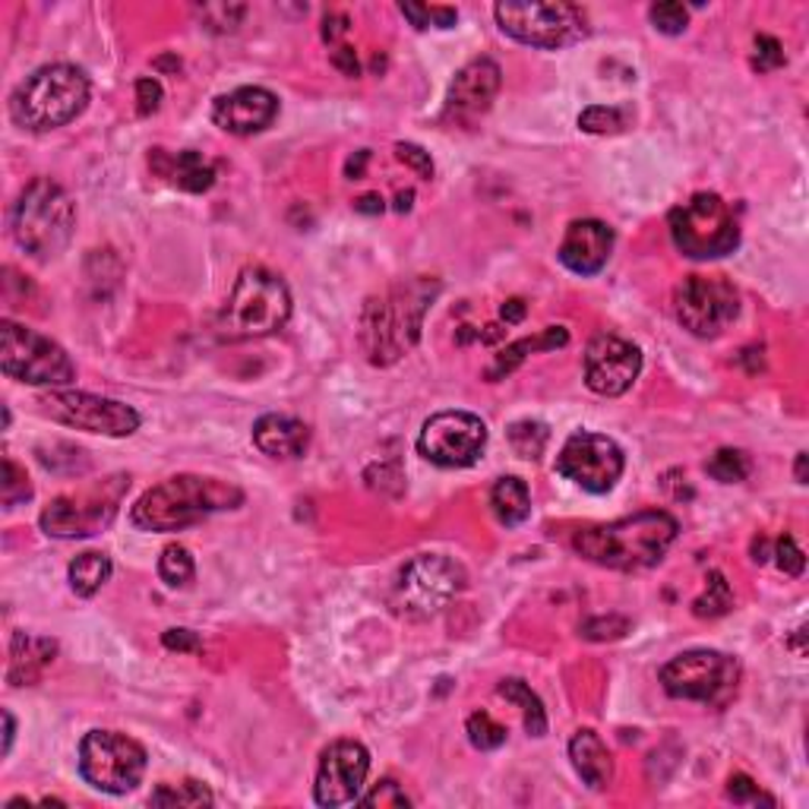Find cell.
<instances>
[{"mask_svg": "<svg viewBox=\"0 0 809 809\" xmlns=\"http://www.w3.org/2000/svg\"><path fill=\"white\" fill-rule=\"evenodd\" d=\"M150 803L152 807H213L215 797L209 793L206 785H199V781H184V785H177V788L162 785L158 790H152Z\"/></svg>", "mask_w": 809, "mask_h": 809, "instance_id": "836d02e7", "label": "cell"}, {"mask_svg": "<svg viewBox=\"0 0 809 809\" xmlns=\"http://www.w3.org/2000/svg\"><path fill=\"white\" fill-rule=\"evenodd\" d=\"M455 20H459L455 10H449V7H430V25L437 22V29H449V25H455Z\"/></svg>", "mask_w": 809, "mask_h": 809, "instance_id": "db71d44e", "label": "cell"}, {"mask_svg": "<svg viewBox=\"0 0 809 809\" xmlns=\"http://www.w3.org/2000/svg\"><path fill=\"white\" fill-rule=\"evenodd\" d=\"M0 496H3V506L13 510L25 500H32V484H29V474L7 455L3 459V484H0Z\"/></svg>", "mask_w": 809, "mask_h": 809, "instance_id": "74e56055", "label": "cell"}, {"mask_svg": "<svg viewBox=\"0 0 809 809\" xmlns=\"http://www.w3.org/2000/svg\"><path fill=\"white\" fill-rule=\"evenodd\" d=\"M648 20H652V25L658 29L660 35H683L686 25H689V10L683 3L664 0V3H652Z\"/></svg>", "mask_w": 809, "mask_h": 809, "instance_id": "f35d334b", "label": "cell"}, {"mask_svg": "<svg viewBox=\"0 0 809 809\" xmlns=\"http://www.w3.org/2000/svg\"><path fill=\"white\" fill-rule=\"evenodd\" d=\"M80 775L102 793H130L146 775V749L117 730H89L80 744Z\"/></svg>", "mask_w": 809, "mask_h": 809, "instance_id": "4fadbf2b", "label": "cell"}, {"mask_svg": "<svg viewBox=\"0 0 809 809\" xmlns=\"http://www.w3.org/2000/svg\"><path fill=\"white\" fill-rule=\"evenodd\" d=\"M0 370L10 380L51 389L76 380V363L58 341L13 320H0Z\"/></svg>", "mask_w": 809, "mask_h": 809, "instance_id": "8fae6325", "label": "cell"}, {"mask_svg": "<svg viewBox=\"0 0 809 809\" xmlns=\"http://www.w3.org/2000/svg\"><path fill=\"white\" fill-rule=\"evenodd\" d=\"M705 471L715 478V481H721V484H740L749 478V455L740 452V449H718L708 462H705Z\"/></svg>", "mask_w": 809, "mask_h": 809, "instance_id": "e575fe53", "label": "cell"}, {"mask_svg": "<svg viewBox=\"0 0 809 809\" xmlns=\"http://www.w3.org/2000/svg\"><path fill=\"white\" fill-rule=\"evenodd\" d=\"M566 341H570V329H566V326H547V329H541V332H534V336L512 341L503 355H496V361H493V367L488 370V377L490 380H496V377H503V373L515 370V367L525 361L529 355H534V351H556V348H563Z\"/></svg>", "mask_w": 809, "mask_h": 809, "instance_id": "4316f807", "label": "cell"}, {"mask_svg": "<svg viewBox=\"0 0 809 809\" xmlns=\"http://www.w3.org/2000/svg\"><path fill=\"white\" fill-rule=\"evenodd\" d=\"M370 771V752L358 740H336L322 749L317 766L314 800L326 809L358 803L363 781Z\"/></svg>", "mask_w": 809, "mask_h": 809, "instance_id": "ac0fdd59", "label": "cell"}, {"mask_svg": "<svg viewBox=\"0 0 809 809\" xmlns=\"http://www.w3.org/2000/svg\"><path fill=\"white\" fill-rule=\"evenodd\" d=\"M642 351L633 341L601 332L585 348V383L592 392L614 399L639 380Z\"/></svg>", "mask_w": 809, "mask_h": 809, "instance_id": "d6986e66", "label": "cell"}, {"mask_svg": "<svg viewBox=\"0 0 809 809\" xmlns=\"http://www.w3.org/2000/svg\"><path fill=\"white\" fill-rule=\"evenodd\" d=\"M614 250V232L597 218H578L560 240V263L575 276H597Z\"/></svg>", "mask_w": 809, "mask_h": 809, "instance_id": "7402d4cb", "label": "cell"}, {"mask_svg": "<svg viewBox=\"0 0 809 809\" xmlns=\"http://www.w3.org/2000/svg\"><path fill=\"white\" fill-rule=\"evenodd\" d=\"M411 199H414V193L411 191L399 193V199H396V213H408V209H411Z\"/></svg>", "mask_w": 809, "mask_h": 809, "instance_id": "91938a15", "label": "cell"}, {"mask_svg": "<svg viewBox=\"0 0 809 809\" xmlns=\"http://www.w3.org/2000/svg\"><path fill=\"white\" fill-rule=\"evenodd\" d=\"M433 291H437V281L433 285L411 281L363 307L361 341L370 363L386 367V363L399 361L404 348H411L418 341L427 300L433 298Z\"/></svg>", "mask_w": 809, "mask_h": 809, "instance_id": "8992f818", "label": "cell"}, {"mask_svg": "<svg viewBox=\"0 0 809 809\" xmlns=\"http://www.w3.org/2000/svg\"><path fill=\"white\" fill-rule=\"evenodd\" d=\"M76 228V206L61 184L35 177L10 209V235L32 259H54Z\"/></svg>", "mask_w": 809, "mask_h": 809, "instance_id": "277c9868", "label": "cell"}, {"mask_svg": "<svg viewBox=\"0 0 809 809\" xmlns=\"http://www.w3.org/2000/svg\"><path fill=\"white\" fill-rule=\"evenodd\" d=\"M44 418L58 424L76 427L85 433L102 437H130L140 430V411L117 399H102L92 392H73V389H51L39 399Z\"/></svg>", "mask_w": 809, "mask_h": 809, "instance_id": "9a60e30c", "label": "cell"}, {"mask_svg": "<svg viewBox=\"0 0 809 809\" xmlns=\"http://www.w3.org/2000/svg\"><path fill=\"white\" fill-rule=\"evenodd\" d=\"M254 447L269 459H300L310 447V430L288 414H263L254 424Z\"/></svg>", "mask_w": 809, "mask_h": 809, "instance_id": "603a6c76", "label": "cell"}, {"mask_svg": "<svg viewBox=\"0 0 809 809\" xmlns=\"http://www.w3.org/2000/svg\"><path fill=\"white\" fill-rule=\"evenodd\" d=\"M158 575L168 588H187L196 578V563L184 544H168L158 556Z\"/></svg>", "mask_w": 809, "mask_h": 809, "instance_id": "d6a6232c", "label": "cell"}, {"mask_svg": "<svg viewBox=\"0 0 809 809\" xmlns=\"http://www.w3.org/2000/svg\"><path fill=\"white\" fill-rule=\"evenodd\" d=\"M525 317V300H519V298H512L503 304V320L506 322H519Z\"/></svg>", "mask_w": 809, "mask_h": 809, "instance_id": "11a10c76", "label": "cell"}, {"mask_svg": "<svg viewBox=\"0 0 809 809\" xmlns=\"http://www.w3.org/2000/svg\"><path fill=\"white\" fill-rule=\"evenodd\" d=\"M244 490L203 474H174L150 488L130 510V522L143 532H184L215 512L237 510Z\"/></svg>", "mask_w": 809, "mask_h": 809, "instance_id": "7a4b0ae2", "label": "cell"}, {"mask_svg": "<svg viewBox=\"0 0 809 809\" xmlns=\"http://www.w3.org/2000/svg\"><path fill=\"white\" fill-rule=\"evenodd\" d=\"M288 317H291V291L281 276L263 266H247L240 269L228 304L222 307L218 336L225 341L263 339L278 332Z\"/></svg>", "mask_w": 809, "mask_h": 809, "instance_id": "5b68a950", "label": "cell"}, {"mask_svg": "<svg viewBox=\"0 0 809 809\" xmlns=\"http://www.w3.org/2000/svg\"><path fill=\"white\" fill-rule=\"evenodd\" d=\"M13 737H17V721L10 711H3V756L13 749Z\"/></svg>", "mask_w": 809, "mask_h": 809, "instance_id": "9f6ffc18", "label": "cell"}, {"mask_svg": "<svg viewBox=\"0 0 809 809\" xmlns=\"http://www.w3.org/2000/svg\"><path fill=\"white\" fill-rule=\"evenodd\" d=\"M332 66L341 70L345 76H358V73H361L358 54H355V48H348V44H339V48L332 51Z\"/></svg>", "mask_w": 809, "mask_h": 809, "instance_id": "681fc988", "label": "cell"}, {"mask_svg": "<svg viewBox=\"0 0 809 809\" xmlns=\"http://www.w3.org/2000/svg\"><path fill=\"white\" fill-rule=\"evenodd\" d=\"M570 759L575 775L592 790H607L614 781V756L595 730H578L570 740Z\"/></svg>", "mask_w": 809, "mask_h": 809, "instance_id": "d4e9b609", "label": "cell"}, {"mask_svg": "<svg viewBox=\"0 0 809 809\" xmlns=\"http://www.w3.org/2000/svg\"><path fill=\"white\" fill-rule=\"evenodd\" d=\"M396 155H399V162H404L418 177H424V181L433 177V158H430V152L421 150L418 143H399V146H396Z\"/></svg>", "mask_w": 809, "mask_h": 809, "instance_id": "f6af8a7d", "label": "cell"}, {"mask_svg": "<svg viewBox=\"0 0 809 809\" xmlns=\"http://www.w3.org/2000/svg\"><path fill=\"white\" fill-rule=\"evenodd\" d=\"M775 563H778V570L785 575H803V570H807V556H803V551L797 547V541L790 537V534H785V537H778V544H775Z\"/></svg>", "mask_w": 809, "mask_h": 809, "instance_id": "7bdbcfd3", "label": "cell"}, {"mask_svg": "<svg viewBox=\"0 0 809 809\" xmlns=\"http://www.w3.org/2000/svg\"><path fill=\"white\" fill-rule=\"evenodd\" d=\"M155 171L162 177H168L174 187L187 193H206L215 184V168L199 155V152H177V155H165L155 152Z\"/></svg>", "mask_w": 809, "mask_h": 809, "instance_id": "484cf974", "label": "cell"}, {"mask_svg": "<svg viewBox=\"0 0 809 809\" xmlns=\"http://www.w3.org/2000/svg\"><path fill=\"white\" fill-rule=\"evenodd\" d=\"M469 575L462 563L443 554H418L408 560L392 588H389V607L402 619H430L443 614L455 597L462 595Z\"/></svg>", "mask_w": 809, "mask_h": 809, "instance_id": "52a82bcc", "label": "cell"}, {"mask_svg": "<svg viewBox=\"0 0 809 809\" xmlns=\"http://www.w3.org/2000/svg\"><path fill=\"white\" fill-rule=\"evenodd\" d=\"M488 447V424L471 411H440L427 418L418 452L440 469H469Z\"/></svg>", "mask_w": 809, "mask_h": 809, "instance_id": "2e32d148", "label": "cell"}, {"mask_svg": "<svg viewBox=\"0 0 809 809\" xmlns=\"http://www.w3.org/2000/svg\"><path fill=\"white\" fill-rule=\"evenodd\" d=\"M465 734H469L471 746L481 749V752L500 749V746L506 744V727L500 725V721H493L488 711H474L469 718V725H465Z\"/></svg>", "mask_w": 809, "mask_h": 809, "instance_id": "d590c367", "label": "cell"}, {"mask_svg": "<svg viewBox=\"0 0 809 809\" xmlns=\"http://www.w3.org/2000/svg\"><path fill=\"white\" fill-rule=\"evenodd\" d=\"M496 693L506 699V703L519 705L522 718H525V730L532 737H544L547 734V711H544V703L537 699L532 686L525 680H503L496 686Z\"/></svg>", "mask_w": 809, "mask_h": 809, "instance_id": "f546056e", "label": "cell"}, {"mask_svg": "<svg viewBox=\"0 0 809 809\" xmlns=\"http://www.w3.org/2000/svg\"><path fill=\"white\" fill-rule=\"evenodd\" d=\"M788 64V58H785V48L778 39H771V35H759L756 39V54H752V66L759 70V73H771V70H778V66Z\"/></svg>", "mask_w": 809, "mask_h": 809, "instance_id": "b9f144b4", "label": "cell"}, {"mask_svg": "<svg viewBox=\"0 0 809 809\" xmlns=\"http://www.w3.org/2000/svg\"><path fill=\"white\" fill-rule=\"evenodd\" d=\"M629 629V619L623 617H607V619H588L582 626V636L592 642H604V639H619L623 633Z\"/></svg>", "mask_w": 809, "mask_h": 809, "instance_id": "bcb514c9", "label": "cell"}, {"mask_svg": "<svg viewBox=\"0 0 809 809\" xmlns=\"http://www.w3.org/2000/svg\"><path fill=\"white\" fill-rule=\"evenodd\" d=\"M162 99H165V92H162V83H158V80H152V76L136 80V111H140L143 117L155 114L158 105H162Z\"/></svg>", "mask_w": 809, "mask_h": 809, "instance_id": "7dc6e473", "label": "cell"}, {"mask_svg": "<svg viewBox=\"0 0 809 809\" xmlns=\"http://www.w3.org/2000/svg\"><path fill=\"white\" fill-rule=\"evenodd\" d=\"M500 83H503L500 64L490 61V58H474L471 64H465L455 73V80L449 85L447 111L452 117H459V121L481 117L493 105V99L500 92Z\"/></svg>", "mask_w": 809, "mask_h": 809, "instance_id": "44dd1931", "label": "cell"}, {"mask_svg": "<svg viewBox=\"0 0 809 809\" xmlns=\"http://www.w3.org/2000/svg\"><path fill=\"white\" fill-rule=\"evenodd\" d=\"M162 645H165L168 652H199V648H203L199 636L191 633V629H165Z\"/></svg>", "mask_w": 809, "mask_h": 809, "instance_id": "c3c4849f", "label": "cell"}, {"mask_svg": "<svg viewBox=\"0 0 809 809\" xmlns=\"http://www.w3.org/2000/svg\"><path fill=\"white\" fill-rule=\"evenodd\" d=\"M399 10H402V17L411 20L414 29H427V25H430V7H421V3H399Z\"/></svg>", "mask_w": 809, "mask_h": 809, "instance_id": "816d5d0a", "label": "cell"}, {"mask_svg": "<svg viewBox=\"0 0 809 809\" xmlns=\"http://www.w3.org/2000/svg\"><path fill=\"white\" fill-rule=\"evenodd\" d=\"M730 607H734V592H730V582L725 578V573L711 570V573H708V585H705V592L693 601V614H696L699 619H715V617H725Z\"/></svg>", "mask_w": 809, "mask_h": 809, "instance_id": "1f68e13d", "label": "cell"}, {"mask_svg": "<svg viewBox=\"0 0 809 809\" xmlns=\"http://www.w3.org/2000/svg\"><path fill=\"white\" fill-rule=\"evenodd\" d=\"M660 686L667 696L686 699V703H703L711 708H725L740 686V664L711 648H693L670 658L658 674Z\"/></svg>", "mask_w": 809, "mask_h": 809, "instance_id": "ba28073f", "label": "cell"}, {"mask_svg": "<svg viewBox=\"0 0 809 809\" xmlns=\"http://www.w3.org/2000/svg\"><path fill=\"white\" fill-rule=\"evenodd\" d=\"M58 655V642L48 636H29V633H17L10 642V670L7 680L13 686H32L42 680V674L54 664Z\"/></svg>", "mask_w": 809, "mask_h": 809, "instance_id": "cb8c5ba5", "label": "cell"}, {"mask_svg": "<svg viewBox=\"0 0 809 809\" xmlns=\"http://www.w3.org/2000/svg\"><path fill=\"white\" fill-rule=\"evenodd\" d=\"M506 437H510V447L519 459L537 462V459L544 455V449H547L551 430H547V424H541V421L525 418V421H515V424H510Z\"/></svg>", "mask_w": 809, "mask_h": 809, "instance_id": "4dcf8cb0", "label": "cell"}, {"mask_svg": "<svg viewBox=\"0 0 809 809\" xmlns=\"http://www.w3.org/2000/svg\"><path fill=\"white\" fill-rule=\"evenodd\" d=\"M623 469H626L623 449L611 437L588 433V430L573 433L556 455V474H563L575 488L588 490V493L614 490Z\"/></svg>", "mask_w": 809, "mask_h": 809, "instance_id": "e0dca14e", "label": "cell"}, {"mask_svg": "<svg viewBox=\"0 0 809 809\" xmlns=\"http://www.w3.org/2000/svg\"><path fill=\"white\" fill-rule=\"evenodd\" d=\"M674 314L696 339H718L740 314L734 285L718 276H686L674 291Z\"/></svg>", "mask_w": 809, "mask_h": 809, "instance_id": "5bb4252c", "label": "cell"}, {"mask_svg": "<svg viewBox=\"0 0 809 809\" xmlns=\"http://www.w3.org/2000/svg\"><path fill=\"white\" fill-rule=\"evenodd\" d=\"M111 556L102 554V551H85L80 554L73 563H70V588L76 592L80 597H92L102 585H105L107 578H111Z\"/></svg>", "mask_w": 809, "mask_h": 809, "instance_id": "f1b7e54d", "label": "cell"}, {"mask_svg": "<svg viewBox=\"0 0 809 809\" xmlns=\"http://www.w3.org/2000/svg\"><path fill=\"white\" fill-rule=\"evenodd\" d=\"M680 525L670 512L645 510L626 515L607 525H588L575 532V554L592 560L597 566L619 570V573H639L658 566L670 544L677 541Z\"/></svg>", "mask_w": 809, "mask_h": 809, "instance_id": "6da1fadb", "label": "cell"}, {"mask_svg": "<svg viewBox=\"0 0 809 809\" xmlns=\"http://www.w3.org/2000/svg\"><path fill=\"white\" fill-rule=\"evenodd\" d=\"M367 158H370V152H367V150L358 152V162L351 158V162H348V168H345V174H348L351 181H358V177L363 174V162H367Z\"/></svg>", "mask_w": 809, "mask_h": 809, "instance_id": "6f0895ef", "label": "cell"}, {"mask_svg": "<svg viewBox=\"0 0 809 809\" xmlns=\"http://www.w3.org/2000/svg\"><path fill=\"white\" fill-rule=\"evenodd\" d=\"M670 237L689 259H718L737 250L740 228L718 193H693L670 213Z\"/></svg>", "mask_w": 809, "mask_h": 809, "instance_id": "9c48e42d", "label": "cell"}, {"mask_svg": "<svg viewBox=\"0 0 809 809\" xmlns=\"http://www.w3.org/2000/svg\"><path fill=\"white\" fill-rule=\"evenodd\" d=\"M358 803H361V807H380V809L396 807L399 809V807H411V797H408V793H404L396 781H380V785L370 790V793L358 797Z\"/></svg>", "mask_w": 809, "mask_h": 809, "instance_id": "60d3db41", "label": "cell"}, {"mask_svg": "<svg viewBox=\"0 0 809 809\" xmlns=\"http://www.w3.org/2000/svg\"><path fill=\"white\" fill-rule=\"evenodd\" d=\"M244 7H228V3H218V7H203V20L209 22V29L215 32H235L240 20H244Z\"/></svg>", "mask_w": 809, "mask_h": 809, "instance_id": "ee69618b", "label": "cell"}, {"mask_svg": "<svg viewBox=\"0 0 809 809\" xmlns=\"http://www.w3.org/2000/svg\"><path fill=\"white\" fill-rule=\"evenodd\" d=\"M127 490V474H114V478H105L76 493H61L44 506L39 525L48 537H61V541L92 537L114 522Z\"/></svg>", "mask_w": 809, "mask_h": 809, "instance_id": "30bf717a", "label": "cell"}, {"mask_svg": "<svg viewBox=\"0 0 809 809\" xmlns=\"http://www.w3.org/2000/svg\"><path fill=\"white\" fill-rule=\"evenodd\" d=\"M727 797H730L734 803H740V807H759V803L775 807V797L762 793L759 785H756L749 775H730V781H727Z\"/></svg>", "mask_w": 809, "mask_h": 809, "instance_id": "ab89813d", "label": "cell"}, {"mask_svg": "<svg viewBox=\"0 0 809 809\" xmlns=\"http://www.w3.org/2000/svg\"><path fill=\"white\" fill-rule=\"evenodd\" d=\"M341 35H348V17H341V13H329V17L322 20V39L339 48Z\"/></svg>", "mask_w": 809, "mask_h": 809, "instance_id": "f907efd6", "label": "cell"}, {"mask_svg": "<svg viewBox=\"0 0 809 809\" xmlns=\"http://www.w3.org/2000/svg\"><path fill=\"white\" fill-rule=\"evenodd\" d=\"M490 510L496 515L500 525L506 529H515L522 525L529 515H532V493H529V484L522 478H500L493 488H490Z\"/></svg>", "mask_w": 809, "mask_h": 809, "instance_id": "83f0119b", "label": "cell"}, {"mask_svg": "<svg viewBox=\"0 0 809 809\" xmlns=\"http://www.w3.org/2000/svg\"><path fill=\"white\" fill-rule=\"evenodd\" d=\"M500 29L522 44L556 51L578 44L588 35L585 13L573 3H534V0H506L493 7Z\"/></svg>", "mask_w": 809, "mask_h": 809, "instance_id": "7c38bea8", "label": "cell"}, {"mask_svg": "<svg viewBox=\"0 0 809 809\" xmlns=\"http://www.w3.org/2000/svg\"><path fill=\"white\" fill-rule=\"evenodd\" d=\"M578 127L585 133H597V136H607V133H619L626 127V114L619 107L607 105H592L578 114Z\"/></svg>", "mask_w": 809, "mask_h": 809, "instance_id": "8d00e7d4", "label": "cell"}, {"mask_svg": "<svg viewBox=\"0 0 809 809\" xmlns=\"http://www.w3.org/2000/svg\"><path fill=\"white\" fill-rule=\"evenodd\" d=\"M89 105V80L80 66L48 64L25 76L10 95V117L22 130L48 133L76 121Z\"/></svg>", "mask_w": 809, "mask_h": 809, "instance_id": "3957f363", "label": "cell"}, {"mask_svg": "<svg viewBox=\"0 0 809 809\" xmlns=\"http://www.w3.org/2000/svg\"><path fill=\"white\" fill-rule=\"evenodd\" d=\"M276 114L278 99L263 85H240V89L228 92V95H218L213 105L215 127H222L225 133H235V136L263 133L276 121Z\"/></svg>", "mask_w": 809, "mask_h": 809, "instance_id": "ffe728a7", "label": "cell"}, {"mask_svg": "<svg viewBox=\"0 0 809 809\" xmlns=\"http://www.w3.org/2000/svg\"><path fill=\"white\" fill-rule=\"evenodd\" d=\"M807 465H809L807 452H797V465H793V478H797V484H807Z\"/></svg>", "mask_w": 809, "mask_h": 809, "instance_id": "680465c9", "label": "cell"}, {"mask_svg": "<svg viewBox=\"0 0 809 809\" xmlns=\"http://www.w3.org/2000/svg\"><path fill=\"white\" fill-rule=\"evenodd\" d=\"M355 209L363 215H380L383 213V196L380 193H363L361 199H355Z\"/></svg>", "mask_w": 809, "mask_h": 809, "instance_id": "f5cc1de1", "label": "cell"}]
</instances>
